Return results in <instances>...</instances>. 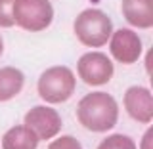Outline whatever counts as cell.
<instances>
[{
  "label": "cell",
  "mask_w": 153,
  "mask_h": 149,
  "mask_svg": "<svg viewBox=\"0 0 153 149\" xmlns=\"http://www.w3.org/2000/svg\"><path fill=\"white\" fill-rule=\"evenodd\" d=\"M76 119L86 130L107 132L119 121V105L113 96L107 92L86 94L79 102Z\"/></svg>",
  "instance_id": "6da1fadb"
},
{
  "label": "cell",
  "mask_w": 153,
  "mask_h": 149,
  "mask_svg": "<svg viewBox=\"0 0 153 149\" xmlns=\"http://www.w3.org/2000/svg\"><path fill=\"white\" fill-rule=\"evenodd\" d=\"M73 27H75L76 38L84 46H90V48L105 46L113 33L111 19L107 17V13H103L98 8H88L84 12H80L75 19Z\"/></svg>",
  "instance_id": "7a4b0ae2"
},
{
  "label": "cell",
  "mask_w": 153,
  "mask_h": 149,
  "mask_svg": "<svg viewBox=\"0 0 153 149\" xmlns=\"http://www.w3.org/2000/svg\"><path fill=\"white\" fill-rule=\"evenodd\" d=\"M76 79L73 71L65 65H56L46 69L38 79V96L46 103H63L73 96Z\"/></svg>",
  "instance_id": "3957f363"
},
{
  "label": "cell",
  "mask_w": 153,
  "mask_h": 149,
  "mask_svg": "<svg viewBox=\"0 0 153 149\" xmlns=\"http://www.w3.org/2000/svg\"><path fill=\"white\" fill-rule=\"evenodd\" d=\"M12 13L13 23L31 33L48 29L54 19V8L50 0H16Z\"/></svg>",
  "instance_id": "277c9868"
},
{
  "label": "cell",
  "mask_w": 153,
  "mask_h": 149,
  "mask_svg": "<svg viewBox=\"0 0 153 149\" xmlns=\"http://www.w3.org/2000/svg\"><path fill=\"white\" fill-rule=\"evenodd\" d=\"M79 76L90 86H103L113 76V61L102 52H88L76 63Z\"/></svg>",
  "instance_id": "5b68a950"
},
{
  "label": "cell",
  "mask_w": 153,
  "mask_h": 149,
  "mask_svg": "<svg viewBox=\"0 0 153 149\" xmlns=\"http://www.w3.org/2000/svg\"><path fill=\"white\" fill-rule=\"evenodd\" d=\"M29 128L38 136V140H52L54 136L61 132L63 121H61L59 113L54 107L48 105H36V107L29 109L25 115V122Z\"/></svg>",
  "instance_id": "8992f818"
},
{
  "label": "cell",
  "mask_w": 153,
  "mask_h": 149,
  "mask_svg": "<svg viewBox=\"0 0 153 149\" xmlns=\"http://www.w3.org/2000/svg\"><path fill=\"white\" fill-rule=\"evenodd\" d=\"M109 52L119 63L132 65L142 56V40L132 29H119V31L111 33Z\"/></svg>",
  "instance_id": "52a82bcc"
},
{
  "label": "cell",
  "mask_w": 153,
  "mask_h": 149,
  "mask_svg": "<svg viewBox=\"0 0 153 149\" xmlns=\"http://www.w3.org/2000/svg\"><path fill=\"white\" fill-rule=\"evenodd\" d=\"M124 109L136 122L153 121V94L146 86H130L124 92Z\"/></svg>",
  "instance_id": "ba28073f"
},
{
  "label": "cell",
  "mask_w": 153,
  "mask_h": 149,
  "mask_svg": "<svg viewBox=\"0 0 153 149\" xmlns=\"http://www.w3.org/2000/svg\"><path fill=\"white\" fill-rule=\"evenodd\" d=\"M123 16L136 29L153 27V0H123Z\"/></svg>",
  "instance_id": "9c48e42d"
},
{
  "label": "cell",
  "mask_w": 153,
  "mask_h": 149,
  "mask_svg": "<svg viewBox=\"0 0 153 149\" xmlns=\"http://www.w3.org/2000/svg\"><path fill=\"white\" fill-rule=\"evenodd\" d=\"M38 142V136L27 124H16L4 134L2 149H36Z\"/></svg>",
  "instance_id": "30bf717a"
},
{
  "label": "cell",
  "mask_w": 153,
  "mask_h": 149,
  "mask_svg": "<svg viewBox=\"0 0 153 149\" xmlns=\"http://www.w3.org/2000/svg\"><path fill=\"white\" fill-rule=\"evenodd\" d=\"M25 84V76L16 67H2L0 69V102H10L21 92Z\"/></svg>",
  "instance_id": "8fae6325"
},
{
  "label": "cell",
  "mask_w": 153,
  "mask_h": 149,
  "mask_svg": "<svg viewBox=\"0 0 153 149\" xmlns=\"http://www.w3.org/2000/svg\"><path fill=\"white\" fill-rule=\"evenodd\" d=\"M98 149H138L136 142L126 134H113L107 136L105 140L98 145Z\"/></svg>",
  "instance_id": "7c38bea8"
},
{
  "label": "cell",
  "mask_w": 153,
  "mask_h": 149,
  "mask_svg": "<svg viewBox=\"0 0 153 149\" xmlns=\"http://www.w3.org/2000/svg\"><path fill=\"white\" fill-rule=\"evenodd\" d=\"M13 2L16 0H0V27H4V29L16 25L13 23V13H12Z\"/></svg>",
  "instance_id": "4fadbf2b"
},
{
  "label": "cell",
  "mask_w": 153,
  "mask_h": 149,
  "mask_svg": "<svg viewBox=\"0 0 153 149\" xmlns=\"http://www.w3.org/2000/svg\"><path fill=\"white\" fill-rule=\"evenodd\" d=\"M48 149H82L80 142L73 136H61L48 145Z\"/></svg>",
  "instance_id": "5bb4252c"
},
{
  "label": "cell",
  "mask_w": 153,
  "mask_h": 149,
  "mask_svg": "<svg viewBox=\"0 0 153 149\" xmlns=\"http://www.w3.org/2000/svg\"><path fill=\"white\" fill-rule=\"evenodd\" d=\"M140 149H153V128H147V132L143 134Z\"/></svg>",
  "instance_id": "9a60e30c"
},
{
  "label": "cell",
  "mask_w": 153,
  "mask_h": 149,
  "mask_svg": "<svg viewBox=\"0 0 153 149\" xmlns=\"http://www.w3.org/2000/svg\"><path fill=\"white\" fill-rule=\"evenodd\" d=\"M151 61H153V50H149V52H147V56H146V67H147V73H149V75H153Z\"/></svg>",
  "instance_id": "2e32d148"
},
{
  "label": "cell",
  "mask_w": 153,
  "mask_h": 149,
  "mask_svg": "<svg viewBox=\"0 0 153 149\" xmlns=\"http://www.w3.org/2000/svg\"><path fill=\"white\" fill-rule=\"evenodd\" d=\"M2 52H4V40H2V36H0V56H2Z\"/></svg>",
  "instance_id": "e0dca14e"
}]
</instances>
